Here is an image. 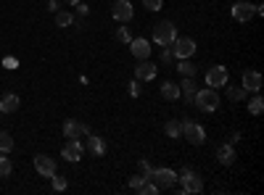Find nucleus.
<instances>
[{
	"label": "nucleus",
	"mask_w": 264,
	"mask_h": 195,
	"mask_svg": "<svg viewBox=\"0 0 264 195\" xmlns=\"http://www.w3.org/2000/svg\"><path fill=\"white\" fill-rule=\"evenodd\" d=\"M243 90H248V93H259L261 90V74L259 71H243Z\"/></svg>",
	"instance_id": "obj_12"
},
{
	"label": "nucleus",
	"mask_w": 264,
	"mask_h": 195,
	"mask_svg": "<svg viewBox=\"0 0 264 195\" xmlns=\"http://www.w3.org/2000/svg\"><path fill=\"white\" fill-rule=\"evenodd\" d=\"M166 134H169V137H182V122H180V119H172V122H166Z\"/></svg>",
	"instance_id": "obj_21"
},
{
	"label": "nucleus",
	"mask_w": 264,
	"mask_h": 195,
	"mask_svg": "<svg viewBox=\"0 0 264 195\" xmlns=\"http://www.w3.org/2000/svg\"><path fill=\"white\" fill-rule=\"evenodd\" d=\"M56 24L58 26H71L74 24V16L69 11H56Z\"/></svg>",
	"instance_id": "obj_24"
},
{
	"label": "nucleus",
	"mask_w": 264,
	"mask_h": 195,
	"mask_svg": "<svg viewBox=\"0 0 264 195\" xmlns=\"http://www.w3.org/2000/svg\"><path fill=\"white\" fill-rule=\"evenodd\" d=\"M137 166H140L143 177H148V174H151V163H148V161H140V163H137Z\"/></svg>",
	"instance_id": "obj_35"
},
{
	"label": "nucleus",
	"mask_w": 264,
	"mask_h": 195,
	"mask_svg": "<svg viewBox=\"0 0 264 195\" xmlns=\"http://www.w3.org/2000/svg\"><path fill=\"white\" fill-rule=\"evenodd\" d=\"M227 98H230V100H243V98H246V90H243V87H230V90H227Z\"/></svg>",
	"instance_id": "obj_27"
},
{
	"label": "nucleus",
	"mask_w": 264,
	"mask_h": 195,
	"mask_svg": "<svg viewBox=\"0 0 264 195\" xmlns=\"http://www.w3.org/2000/svg\"><path fill=\"white\" fill-rule=\"evenodd\" d=\"M13 151V137L8 132H0V153H11Z\"/></svg>",
	"instance_id": "obj_23"
},
{
	"label": "nucleus",
	"mask_w": 264,
	"mask_h": 195,
	"mask_svg": "<svg viewBox=\"0 0 264 195\" xmlns=\"http://www.w3.org/2000/svg\"><path fill=\"white\" fill-rule=\"evenodd\" d=\"M130 48H132V55L137 58V61H143V58L151 55V42L143 40V37H137V40H130Z\"/></svg>",
	"instance_id": "obj_13"
},
{
	"label": "nucleus",
	"mask_w": 264,
	"mask_h": 195,
	"mask_svg": "<svg viewBox=\"0 0 264 195\" xmlns=\"http://www.w3.org/2000/svg\"><path fill=\"white\" fill-rule=\"evenodd\" d=\"M161 48H164V50H161V61H164V64H166V61H172V58H175V55H172V50H166V45H161Z\"/></svg>",
	"instance_id": "obj_34"
},
{
	"label": "nucleus",
	"mask_w": 264,
	"mask_h": 195,
	"mask_svg": "<svg viewBox=\"0 0 264 195\" xmlns=\"http://www.w3.org/2000/svg\"><path fill=\"white\" fill-rule=\"evenodd\" d=\"M193 103L201 108V111H206V114H211V111H217L220 108V95L214 93V90L209 87H204V90H196V98H193Z\"/></svg>",
	"instance_id": "obj_1"
},
{
	"label": "nucleus",
	"mask_w": 264,
	"mask_h": 195,
	"mask_svg": "<svg viewBox=\"0 0 264 195\" xmlns=\"http://www.w3.org/2000/svg\"><path fill=\"white\" fill-rule=\"evenodd\" d=\"M48 8L56 13V11H58V0H51V3H48Z\"/></svg>",
	"instance_id": "obj_36"
},
{
	"label": "nucleus",
	"mask_w": 264,
	"mask_h": 195,
	"mask_svg": "<svg viewBox=\"0 0 264 195\" xmlns=\"http://www.w3.org/2000/svg\"><path fill=\"white\" fill-rule=\"evenodd\" d=\"M148 179H156L159 190H169V187H175V182H177V172H172V169H151Z\"/></svg>",
	"instance_id": "obj_6"
},
{
	"label": "nucleus",
	"mask_w": 264,
	"mask_h": 195,
	"mask_svg": "<svg viewBox=\"0 0 264 195\" xmlns=\"http://www.w3.org/2000/svg\"><path fill=\"white\" fill-rule=\"evenodd\" d=\"M196 53V40L193 37H175L172 40V55L175 58H190Z\"/></svg>",
	"instance_id": "obj_5"
},
{
	"label": "nucleus",
	"mask_w": 264,
	"mask_h": 195,
	"mask_svg": "<svg viewBox=\"0 0 264 195\" xmlns=\"http://www.w3.org/2000/svg\"><path fill=\"white\" fill-rule=\"evenodd\" d=\"M35 169L40 177H53L56 174V161L51 156H35Z\"/></svg>",
	"instance_id": "obj_10"
},
{
	"label": "nucleus",
	"mask_w": 264,
	"mask_h": 195,
	"mask_svg": "<svg viewBox=\"0 0 264 195\" xmlns=\"http://www.w3.org/2000/svg\"><path fill=\"white\" fill-rule=\"evenodd\" d=\"M116 40H119V42H130L132 37H130V32H127V29L122 26V29H116Z\"/></svg>",
	"instance_id": "obj_32"
},
{
	"label": "nucleus",
	"mask_w": 264,
	"mask_h": 195,
	"mask_svg": "<svg viewBox=\"0 0 264 195\" xmlns=\"http://www.w3.org/2000/svg\"><path fill=\"white\" fill-rule=\"evenodd\" d=\"M177 179L182 182V195H188V192H201L204 190V182H201V177L193 172V169H182L177 174Z\"/></svg>",
	"instance_id": "obj_2"
},
{
	"label": "nucleus",
	"mask_w": 264,
	"mask_h": 195,
	"mask_svg": "<svg viewBox=\"0 0 264 195\" xmlns=\"http://www.w3.org/2000/svg\"><path fill=\"white\" fill-rule=\"evenodd\" d=\"M21 106V100H19V95L16 93H11V95H6V98H0V114H13Z\"/></svg>",
	"instance_id": "obj_15"
},
{
	"label": "nucleus",
	"mask_w": 264,
	"mask_h": 195,
	"mask_svg": "<svg viewBox=\"0 0 264 195\" xmlns=\"http://www.w3.org/2000/svg\"><path fill=\"white\" fill-rule=\"evenodd\" d=\"M82 153H85V148L80 145V140H69V143L64 145V151H61V156H64L66 161H80Z\"/></svg>",
	"instance_id": "obj_14"
},
{
	"label": "nucleus",
	"mask_w": 264,
	"mask_h": 195,
	"mask_svg": "<svg viewBox=\"0 0 264 195\" xmlns=\"http://www.w3.org/2000/svg\"><path fill=\"white\" fill-rule=\"evenodd\" d=\"M146 179H148V177H132V179H130V187H132L135 192H140V187H143Z\"/></svg>",
	"instance_id": "obj_30"
},
{
	"label": "nucleus",
	"mask_w": 264,
	"mask_h": 195,
	"mask_svg": "<svg viewBox=\"0 0 264 195\" xmlns=\"http://www.w3.org/2000/svg\"><path fill=\"white\" fill-rule=\"evenodd\" d=\"M182 137L188 140L190 145H204L206 143V132L201 124L196 122H182Z\"/></svg>",
	"instance_id": "obj_4"
},
{
	"label": "nucleus",
	"mask_w": 264,
	"mask_h": 195,
	"mask_svg": "<svg viewBox=\"0 0 264 195\" xmlns=\"http://www.w3.org/2000/svg\"><path fill=\"white\" fill-rule=\"evenodd\" d=\"M217 158H220V163L230 166V163L235 161V151H232V145H222L220 151H217Z\"/></svg>",
	"instance_id": "obj_18"
},
{
	"label": "nucleus",
	"mask_w": 264,
	"mask_h": 195,
	"mask_svg": "<svg viewBox=\"0 0 264 195\" xmlns=\"http://www.w3.org/2000/svg\"><path fill=\"white\" fill-rule=\"evenodd\" d=\"M111 13H114V19H116V21H130L135 11H132V6H130V0H114Z\"/></svg>",
	"instance_id": "obj_9"
},
{
	"label": "nucleus",
	"mask_w": 264,
	"mask_h": 195,
	"mask_svg": "<svg viewBox=\"0 0 264 195\" xmlns=\"http://www.w3.org/2000/svg\"><path fill=\"white\" fill-rule=\"evenodd\" d=\"M87 151L92 156H103L106 153V143L98 137V134H90V137H87Z\"/></svg>",
	"instance_id": "obj_16"
},
{
	"label": "nucleus",
	"mask_w": 264,
	"mask_h": 195,
	"mask_svg": "<svg viewBox=\"0 0 264 195\" xmlns=\"http://www.w3.org/2000/svg\"><path fill=\"white\" fill-rule=\"evenodd\" d=\"M11 172H13L11 158H8V156H0V177H8Z\"/></svg>",
	"instance_id": "obj_26"
},
{
	"label": "nucleus",
	"mask_w": 264,
	"mask_h": 195,
	"mask_svg": "<svg viewBox=\"0 0 264 195\" xmlns=\"http://www.w3.org/2000/svg\"><path fill=\"white\" fill-rule=\"evenodd\" d=\"M251 16H254V6H251V3L238 0V3L232 6V19H235V21H248Z\"/></svg>",
	"instance_id": "obj_11"
},
{
	"label": "nucleus",
	"mask_w": 264,
	"mask_h": 195,
	"mask_svg": "<svg viewBox=\"0 0 264 195\" xmlns=\"http://www.w3.org/2000/svg\"><path fill=\"white\" fill-rule=\"evenodd\" d=\"M51 179H53V190H56V192L66 190V185H69V182H66V177H56V174H53Z\"/></svg>",
	"instance_id": "obj_28"
},
{
	"label": "nucleus",
	"mask_w": 264,
	"mask_h": 195,
	"mask_svg": "<svg viewBox=\"0 0 264 195\" xmlns=\"http://www.w3.org/2000/svg\"><path fill=\"white\" fill-rule=\"evenodd\" d=\"M180 95H185V100L193 103V98H196V85H193V77H185V82H182V87H180Z\"/></svg>",
	"instance_id": "obj_19"
},
{
	"label": "nucleus",
	"mask_w": 264,
	"mask_h": 195,
	"mask_svg": "<svg viewBox=\"0 0 264 195\" xmlns=\"http://www.w3.org/2000/svg\"><path fill=\"white\" fill-rule=\"evenodd\" d=\"M161 95H164L166 100H177V98H180V87H177L175 82H164V85H161Z\"/></svg>",
	"instance_id": "obj_20"
},
{
	"label": "nucleus",
	"mask_w": 264,
	"mask_h": 195,
	"mask_svg": "<svg viewBox=\"0 0 264 195\" xmlns=\"http://www.w3.org/2000/svg\"><path fill=\"white\" fill-rule=\"evenodd\" d=\"M206 85H209L211 90L227 85V69H225V66H211V69L206 71Z\"/></svg>",
	"instance_id": "obj_7"
},
{
	"label": "nucleus",
	"mask_w": 264,
	"mask_h": 195,
	"mask_svg": "<svg viewBox=\"0 0 264 195\" xmlns=\"http://www.w3.org/2000/svg\"><path fill=\"white\" fill-rule=\"evenodd\" d=\"M140 192H146V195H156V192H159V185H156V182H148V179H146L143 187H140Z\"/></svg>",
	"instance_id": "obj_29"
},
{
	"label": "nucleus",
	"mask_w": 264,
	"mask_h": 195,
	"mask_svg": "<svg viewBox=\"0 0 264 195\" xmlns=\"http://www.w3.org/2000/svg\"><path fill=\"white\" fill-rule=\"evenodd\" d=\"M143 6H146L148 11H161V6H164V0H143Z\"/></svg>",
	"instance_id": "obj_31"
},
{
	"label": "nucleus",
	"mask_w": 264,
	"mask_h": 195,
	"mask_svg": "<svg viewBox=\"0 0 264 195\" xmlns=\"http://www.w3.org/2000/svg\"><path fill=\"white\" fill-rule=\"evenodd\" d=\"M66 3H71V6H77V3H82V0H66Z\"/></svg>",
	"instance_id": "obj_37"
},
{
	"label": "nucleus",
	"mask_w": 264,
	"mask_h": 195,
	"mask_svg": "<svg viewBox=\"0 0 264 195\" xmlns=\"http://www.w3.org/2000/svg\"><path fill=\"white\" fill-rule=\"evenodd\" d=\"M248 111H251L254 116H259V114L264 111V100H261V95H256V98H251V103H248Z\"/></svg>",
	"instance_id": "obj_25"
},
{
	"label": "nucleus",
	"mask_w": 264,
	"mask_h": 195,
	"mask_svg": "<svg viewBox=\"0 0 264 195\" xmlns=\"http://www.w3.org/2000/svg\"><path fill=\"white\" fill-rule=\"evenodd\" d=\"M153 77H156V66H153L148 58H143V61L135 66V79L137 82H151Z\"/></svg>",
	"instance_id": "obj_8"
},
{
	"label": "nucleus",
	"mask_w": 264,
	"mask_h": 195,
	"mask_svg": "<svg viewBox=\"0 0 264 195\" xmlns=\"http://www.w3.org/2000/svg\"><path fill=\"white\" fill-rule=\"evenodd\" d=\"M177 37V29L172 21H159L156 26H153V40H156L159 45H172V40Z\"/></svg>",
	"instance_id": "obj_3"
},
{
	"label": "nucleus",
	"mask_w": 264,
	"mask_h": 195,
	"mask_svg": "<svg viewBox=\"0 0 264 195\" xmlns=\"http://www.w3.org/2000/svg\"><path fill=\"white\" fill-rule=\"evenodd\" d=\"M130 95H132V98L140 95V82H137V79H132V82H130Z\"/></svg>",
	"instance_id": "obj_33"
},
{
	"label": "nucleus",
	"mask_w": 264,
	"mask_h": 195,
	"mask_svg": "<svg viewBox=\"0 0 264 195\" xmlns=\"http://www.w3.org/2000/svg\"><path fill=\"white\" fill-rule=\"evenodd\" d=\"M80 132H82L80 122H74V119H66V122H64V134L69 140H77V137H80Z\"/></svg>",
	"instance_id": "obj_17"
},
{
	"label": "nucleus",
	"mask_w": 264,
	"mask_h": 195,
	"mask_svg": "<svg viewBox=\"0 0 264 195\" xmlns=\"http://www.w3.org/2000/svg\"><path fill=\"white\" fill-rule=\"evenodd\" d=\"M177 71L182 74V77H196V66L188 61V58H180V64H177Z\"/></svg>",
	"instance_id": "obj_22"
}]
</instances>
